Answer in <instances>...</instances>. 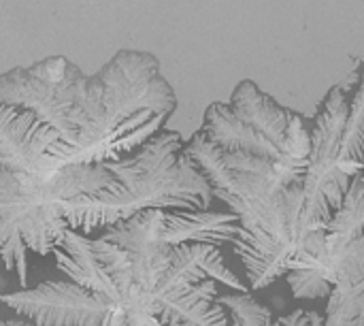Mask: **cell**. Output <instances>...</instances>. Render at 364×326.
I'll return each instance as SVG.
<instances>
[{
	"label": "cell",
	"mask_w": 364,
	"mask_h": 326,
	"mask_svg": "<svg viewBox=\"0 0 364 326\" xmlns=\"http://www.w3.org/2000/svg\"><path fill=\"white\" fill-rule=\"evenodd\" d=\"M177 109V94L160 73V60L149 51L119 49L85 88L75 117V139L68 147L49 149L55 169L70 164L117 162L154 135Z\"/></svg>",
	"instance_id": "cell-1"
},
{
	"label": "cell",
	"mask_w": 364,
	"mask_h": 326,
	"mask_svg": "<svg viewBox=\"0 0 364 326\" xmlns=\"http://www.w3.org/2000/svg\"><path fill=\"white\" fill-rule=\"evenodd\" d=\"M102 167L111 173V184L64 205L66 224L75 233L87 235L109 228L145 209H211V190L186 158L183 139L175 130L164 128L130 156Z\"/></svg>",
	"instance_id": "cell-2"
},
{
	"label": "cell",
	"mask_w": 364,
	"mask_h": 326,
	"mask_svg": "<svg viewBox=\"0 0 364 326\" xmlns=\"http://www.w3.org/2000/svg\"><path fill=\"white\" fill-rule=\"evenodd\" d=\"M109 184L111 173L102 164L62 167L45 182L0 171V258L6 271L17 273L19 286H28V252L53 254L68 231L64 205Z\"/></svg>",
	"instance_id": "cell-3"
},
{
	"label": "cell",
	"mask_w": 364,
	"mask_h": 326,
	"mask_svg": "<svg viewBox=\"0 0 364 326\" xmlns=\"http://www.w3.org/2000/svg\"><path fill=\"white\" fill-rule=\"evenodd\" d=\"M363 64L354 77L326 92L309 120V156L303 175V209L328 220L364 169Z\"/></svg>",
	"instance_id": "cell-4"
},
{
	"label": "cell",
	"mask_w": 364,
	"mask_h": 326,
	"mask_svg": "<svg viewBox=\"0 0 364 326\" xmlns=\"http://www.w3.org/2000/svg\"><path fill=\"white\" fill-rule=\"evenodd\" d=\"M220 152L279 162L301 175L309 156V120L282 107L254 81H241L228 102H211L198 130Z\"/></svg>",
	"instance_id": "cell-5"
},
{
	"label": "cell",
	"mask_w": 364,
	"mask_h": 326,
	"mask_svg": "<svg viewBox=\"0 0 364 326\" xmlns=\"http://www.w3.org/2000/svg\"><path fill=\"white\" fill-rule=\"evenodd\" d=\"M303 209V188L288 190L282 207L260 226L237 231L230 248L241 261L252 290H262L286 275L288 265L301 254L324 250V224Z\"/></svg>",
	"instance_id": "cell-6"
},
{
	"label": "cell",
	"mask_w": 364,
	"mask_h": 326,
	"mask_svg": "<svg viewBox=\"0 0 364 326\" xmlns=\"http://www.w3.org/2000/svg\"><path fill=\"white\" fill-rule=\"evenodd\" d=\"M85 88V75L64 56H51L30 66L0 75V105L17 107L58 132L60 145L75 139V117Z\"/></svg>",
	"instance_id": "cell-7"
},
{
	"label": "cell",
	"mask_w": 364,
	"mask_h": 326,
	"mask_svg": "<svg viewBox=\"0 0 364 326\" xmlns=\"http://www.w3.org/2000/svg\"><path fill=\"white\" fill-rule=\"evenodd\" d=\"M0 303L32 326H102L107 301L70 280H49L36 288L0 295Z\"/></svg>",
	"instance_id": "cell-8"
},
{
	"label": "cell",
	"mask_w": 364,
	"mask_h": 326,
	"mask_svg": "<svg viewBox=\"0 0 364 326\" xmlns=\"http://www.w3.org/2000/svg\"><path fill=\"white\" fill-rule=\"evenodd\" d=\"M162 231L164 211L145 209L105 228V235H100V239L117 246L126 254L134 286L147 295L156 293V286L160 284L173 254V248L164 241Z\"/></svg>",
	"instance_id": "cell-9"
},
{
	"label": "cell",
	"mask_w": 364,
	"mask_h": 326,
	"mask_svg": "<svg viewBox=\"0 0 364 326\" xmlns=\"http://www.w3.org/2000/svg\"><path fill=\"white\" fill-rule=\"evenodd\" d=\"M55 143V130L17 107L0 105V171L45 182L58 171L49 156Z\"/></svg>",
	"instance_id": "cell-10"
},
{
	"label": "cell",
	"mask_w": 364,
	"mask_h": 326,
	"mask_svg": "<svg viewBox=\"0 0 364 326\" xmlns=\"http://www.w3.org/2000/svg\"><path fill=\"white\" fill-rule=\"evenodd\" d=\"M215 282L235 293H247L250 288L241 282V278L224 263V254L220 248L207 243H181L173 248L171 263L156 286V301L173 297L190 286L200 282Z\"/></svg>",
	"instance_id": "cell-11"
},
{
	"label": "cell",
	"mask_w": 364,
	"mask_h": 326,
	"mask_svg": "<svg viewBox=\"0 0 364 326\" xmlns=\"http://www.w3.org/2000/svg\"><path fill=\"white\" fill-rule=\"evenodd\" d=\"M239 231V220L230 211H164V241L175 248L181 243H207L213 248L230 246Z\"/></svg>",
	"instance_id": "cell-12"
},
{
	"label": "cell",
	"mask_w": 364,
	"mask_h": 326,
	"mask_svg": "<svg viewBox=\"0 0 364 326\" xmlns=\"http://www.w3.org/2000/svg\"><path fill=\"white\" fill-rule=\"evenodd\" d=\"M218 284L207 280L173 297L158 299L160 326H228V314L218 301Z\"/></svg>",
	"instance_id": "cell-13"
},
{
	"label": "cell",
	"mask_w": 364,
	"mask_h": 326,
	"mask_svg": "<svg viewBox=\"0 0 364 326\" xmlns=\"http://www.w3.org/2000/svg\"><path fill=\"white\" fill-rule=\"evenodd\" d=\"M364 175H356L343 203L324 224V250H343L364 237Z\"/></svg>",
	"instance_id": "cell-14"
},
{
	"label": "cell",
	"mask_w": 364,
	"mask_h": 326,
	"mask_svg": "<svg viewBox=\"0 0 364 326\" xmlns=\"http://www.w3.org/2000/svg\"><path fill=\"white\" fill-rule=\"evenodd\" d=\"M326 299L324 326H364V280L335 284Z\"/></svg>",
	"instance_id": "cell-15"
},
{
	"label": "cell",
	"mask_w": 364,
	"mask_h": 326,
	"mask_svg": "<svg viewBox=\"0 0 364 326\" xmlns=\"http://www.w3.org/2000/svg\"><path fill=\"white\" fill-rule=\"evenodd\" d=\"M228 314V326H279L267 305L256 301L250 293H228L218 297Z\"/></svg>",
	"instance_id": "cell-16"
},
{
	"label": "cell",
	"mask_w": 364,
	"mask_h": 326,
	"mask_svg": "<svg viewBox=\"0 0 364 326\" xmlns=\"http://www.w3.org/2000/svg\"><path fill=\"white\" fill-rule=\"evenodd\" d=\"M0 326H19V320H0Z\"/></svg>",
	"instance_id": "cell-17"
},
{
	"label": "cell",
	"mask_w": 364,
	"mask_h": 326,
	"mask_svg": "<svg viewBox=\"0 0 364 326\" xmlns=\"http://www.w3.org/2000/svg\"><path fill=\"white\" fill-rule=\"evenodd\" d=\"M145 326H160V325H158V320H156V318H151V320H147V322H145Z\"/></svg>",
	"instance_id": "cell-18"
},
{
	"label": "cell",
	"mask_w": 364,
	"mask_h": 326,
	"mask_svg": "<svg viewBox=\"0 0 364 326\" xmlns=\"http://www.w3.org/2000/svg\"><path fill=\"white\" fill-rule=\"evenodd\" d=\"M19 326H32V325H28V322H23V320H19Z\"/></svg>",
	"instance_id": "cell-19"
}]
</instances>
